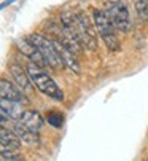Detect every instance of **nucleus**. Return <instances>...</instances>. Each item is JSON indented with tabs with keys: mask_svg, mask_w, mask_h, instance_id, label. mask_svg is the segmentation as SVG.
Instances as JSON below:
<instances>
[{
	"mask_svg": "<svg viewBox=\"0 0 148 161\" xmlns=\"http://www.w3.org/2000/svg\"><path fill=\"white\" fill-rule=\"evenodd\" d=\"M8 69H10V74H11L14 83H16L26 94H29L30 91H32V85H34V83H32V80H30L27 70H24L19 64H10Z\"/></svg>",
	"mask_w": 148,
	"mask_h": 161,
	"instance_id": "9d476101",
	"label": "nucleus"
},
{
	"mask_svg": "<svg viewBox=\"0 0 148 161\" xmlns=\"http://www.w3.org/2000/svg\"><path fill=\"white\" fill-rule=\"evenodd\" d=\"M75 24H77V31H78V37L81 40V45L85 48H88L89 51H96L97 50V38H96V32L91 26L88 16L81 11H77L75 13Z\"/></svg>",
	"mask_w": 148,
	"mask_h": 161,
	"instance_id": "20e7f679",
	"label": "nucleus"
},
{
	"mask_svg": "<svg viewBox=\"0 0 148 161\" xmlns=\"http://www.w3.org/2000/svg\"><path fill=\"white\" fill-rule=\"evenodd\" d=\"M92 18H94V26L101 35V38L104 40L105 47L108 51L116 53L121 48V43L116 37V27L112 22V19L108 18L105 10H92Z\"/></svg>",
	"mask_w": 148,
	"mask_h": 161,
	"instance_id": "f03ea898",
	"label": "nucleus"
},
{
	"mask_svg": "<svg viewBox=\"0 0 148 161\" xmlns=\"http://www.w3.org/2000/svg\"><path fill=\"white\" fill-rule=\"evenodd\" d=\"M27 74L34 83V86L40 91V93H43L45 96L48 97H51L54 101H64V93H62V89L58 86V83L49 77V74L45 70V69L38 64H34L30 62L27 65Z\"/></svg>",
	"mask_w": 148,
	"mask_h": 161,
	"instance_id": "f257e3e1",
	"label": "nucleus"
},
{
	"mask_svg": "<svg viewBox=\"0 0 148 161\" xmlns=\"http://www.w3.org/2000/svg\"><path fill=\"white\" fill-rule=\"evenodd\" d=\"M14 47H16V50H18L21 54H24L26 58H29L30 62L38 64V65H41V67L48 65L46 61H45V58H43V54L40 53V50L35 47V45H34L27 37H26V38H16V40H14Z\"/></svg>",
	"mask_w": 148,
	"mask_h": 161,
	"instance_id": "423d86ee",
	"label": "nucleus"
},
{
	"mask_svg": "<svg viewBox=\"0 0 148 161\" xmlns=\"http://www.w3.org/2000/svg\"><path fill=\"white\" fill-rule=\"evenodd\" d=\"M0 113L8 117L10 120H14V121H19L22 118V115L26 110H22L21 107V102H14V101H8V99H3L0 101Z\"/></svg>",
	"mask_w": 148,
	"mask_h": 161,
	"instance_id": "f8f14e48",
	"label": "nucleus"
},
{
	"mask_svg": "<svg viewBox=\"0 0 148 161\" xmlns=\"http://www.w3.org/2000/svg\"><path fill=\"white\" fill-rule=\"evenodd\" d=\"M107 14L112 19V22L115 24L116 31L123 32V34H128L132 27V22H131V16L128 8L123 5V2H112L107 7Z\"/></svg>",
	"mask_w": 148,
	"mask_h": 161,
	"instance_id": "39448f33",
	"label": "nucleus"
},
{
	"mask_svg": "<svg viewBox=\"0 0 148 161\" xmlns=\"http://www.w3.org/2000/svg\"><path fill=\"white\" fill-rule=\"evenodd\" d=\"M145 161H148V156H146V159H145Z\"/></svg>",
	"mask_w": 148,
	"mask_h": 161,
	"instance_id": "a211bd4d",
	"label": "nucleus"
},
{
	"mask_svg": "<svg viewBox=\"0 0 148 161\" xmlns=\"http://www.w3.org/2000/svg\"><path fill=\"white\" fill-rule=\"evenodd\" d=\"M11 129L16 132V136L21 139V142H22V144H26V145H29V147H38V144H40L38 132H35V131H32V129L26 128L21 121H16V123L13 125V128H11Z\"/></svg>",
	"mask_w": 148,
	"mask_h": 161,
	"instance_id": "9b49d317",
	"label": "nucleus"
},
{
	"mask_svg": "<svg viewBox=\"0 0 148 161\" xmlns=\"http://www.w3.org/2000/svg\"><path fill=\"white\" fill-rule=\"evenodd\" d=\"M27 38L35 45V47L40 50V53L43 54L46 64L54 69V70H59V69H64V62L56 50V45L53 43V40H49L46 37H43L41 34H30L27 35Z\"/></svg>",
	"mask_w": 148,
	"mask_h": 161,
	"instance_id": "7ed1b4c3",
	"label": "nucleus"
},
{
	"mask_svg": "<svg viewBox=\"0 0 148 161\" xmlns=\"http://www.w3.org/2000/svg\"><path fill=\"white\" fill-rule=\"evenodd\" d=\"M135 10L143 22H148V0H135Z\"/></svg>",
	"mask_w": 148,
	"mask_h": 161,
	"instance_id": "4468645a",
	"label": "nucleus"
},
{
	"mask_svg": "<svg viewBox=\"0 0 148 161\" xmlns=\"http://www.w3.org/2000/svg\"><path fill=\"white\" fill-rule=\"evenodd\" d=\"M53 43L56 45V50H58V53H59V56L64 62V67H67L73 74H80L81 67H80V62H78V58H77L78 54H75L67 45L61 43L59 40H53Z\"/></svg>",
	"mask_w": 148,
	"mask_h": 161,
	"instance_id": "6e6552de",
	"label": "nucleus"
},
{
	"mask_svg": "<svg viewBox=\"0 0 148 161\" xmlns=\"http://www.w3.org/2000/svg\"><path fill=\"white\" fill-rule=\"evenodd\" d=\"M0 161H26V159L21 158L18 153H14V155H2L0 156Z\"/></svg>",
	"mask_w": 148,
	"mask_h": 161,
	"instance_id": "dca6fc26",
	"label": "nucleus"
},
{
	"mask_svg": "<svg viewBox=\"0 0 148 161\" xmlns=\"http://www.w3.org/2000/svg\"><path fill=\"white\" fill-rule=\"evenodd\" d=\"M21 150V139L13 129H7L2 126L0 129V153L2 155H14Z\"/></svg>",
	"mask_w": 148,
	"mask_h": 161,
	"instance_id": "0eeeda50",
	"label": "nucleus"
},
{
	"mask_svg": "<svg viewBox=\"0 0 148 161\" xmlns=\"http://www.w3.org/2000/svg\"><path fill=\"white\" fill-rule=\"evenodd\" d=\"M14 2H16V0H7V2L2 3V8H7L8 5H11V3H14Z\"/></svg>",
	"mask_w": 148,
	"mask_h": 161,
	"instance_id": "f3484780",
	"label": "nucleus"
},
{
	"mask_svg": "<svg viewBox=\"0 0 148 161\" xmlns=\"http://www.w3.org/2000/svg\"><path fill=\"white\" fill-rule=\"evenodd\" d=\"M0 96H2L3 99L21 102V104H27L29 102V99L26 97V93H24L18 85H13L7 78H2V81H0Z\"/></svg>",
	"mask_w": 148,
	"mask_h": 161,
	"instance_id": "1a4fd4ad",
	"label": "nucleus"
},
{
	"mask_svg": "<svg viewBox=\"0 0 148 161\" xmlns=\"http://www.w3.org/2000/svg\"><path fill=\"white\" fill-rule=\"evenodd\" d=\"M46 121L51 125L53 128H61L62 126V115H59L58 112H49L48 115H46Z\"/></svg>",
	"mask_w": 148,
	"mask_h": 161,
	"instance_id": "2eb2a0df",
	"label": "nucleus"
},
{
	"mask_svg": "<svg viewBox=\"0 0 148 161\" xmlns=\"http://www.w3.org/2000/svg\"><path fill=\"white\" fill-rule=\"evenodd\" d=\"M26 128H29V129H32V131H35V132H38L41 128H43V125H45V120H43V117L40 115V112H37V110H26L24 112V115H22V118L19 120Z\"/></svg>",
	"mask_w": 148,
	"mask_h": 161,
	"instance_id": "ddd939ff",
	"label": "nucleus"
}]
</instances>
